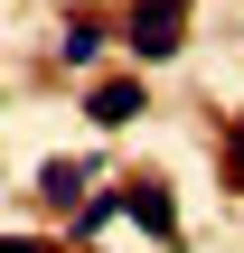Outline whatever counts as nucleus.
Here are the masks:
<instances>
[{
	"mask_svg": "<svg viewBox=\"0 0 244 253\" xmlns=\"http://www.w3.org/2000/svg\"><path fill=\"white\" fill-rule=\"evenodd\" d=\"M122 47H132L141 66H169V56L188 47V0H132V28H122Z\"/></svg>",
	"mask_w": 244,
	"mask_h": 253,
	"instance_id": "f257e3e1",
	"label": "nucleus"
},
{
	"mask_svg": "<svg viewBox=\"0 0 244 253\" xmlns=\"http://www.w3.org/2000/svg\"><path fill=\"white\" fill-rule=\"evenodd\" d=\"M122 216H132L150 244H179V197H169V178H122Z\"/></svg>",
	"mask_w": 244,
	"mask_h": 253,
	"instance_id": "f03ea898",
	"label": "nucleus"
},
{
	"mask_svg": "<svg viewBox=\"0 0 244 253\" xmlns=\"http://www.w3.org/2000/svg\"><path fill=\"white\" fill-rule=\"evenodd\" d=\"M85 113H94L103 131H122V122L150 113V94H141V75H103V84H85Z\"/></svg>",
	"mask_w": 244,
	"mask_h": 253,
	"instance_id": "7ed1b4c3",
	"label": "nucleus"
},
{
	"mask_svg": "<svg viewBox=\"0 0 244 253\" xmlns=\"http://www.w3.org/2000/svg\"><path fill=\"white\" fill-rule=\"evenodd\" d=\"M56 56H66L75 75H94V56H103V19H85V9H75V19H66V38H56Z\"/></svg>",
	"mask_w": 244,
	"mask_h": 253,
	"instance_id": "20e7f679",
	"label": "nucleus"
},
{
	"mask_svg": "<svg viewBox=\"0 0 244 253\" xmlns=\"http://www.w3.org/2000/svg\"><path fill=\"white\" fill-rule=\"evenodd\" d=\"M38 197L47 207H85V160H47L38 169Z\"/></svg>",
	"mask_w": 244,
	"mask_h": 253,
	"instance_id": "39448f33",
	"label": "nucleus"
},
{
	"mask_svg": "<svg viewBox=\"0 0 244 253\" xmlns=\"http://www.w3.org/2000/svg\"><path fill=\"white\" fill-rule=\"evenodd\" d=\"M226 188L244 197V122H226Z\"/></svg>",
	"mask_w": 244,
	"mask_h": 253,
	"instance_id": "423d86ee",
	"label": "nucleus"
},
{
	"mask_svg": "<svg viewBox=\"0 0 244 253\" xmlns=\"http://www.w3.org/2000/svg\"><path fill=\"white\" fill-rule=\"evenodd\" d=\"M0 253H47V244H38V235H0Z\"/></svg>",
	"mask_w": 244,
	"mask_h": 253,
	"instance_id": "0eeeda50",
	"label": "nucleus"
}]
</instances>
